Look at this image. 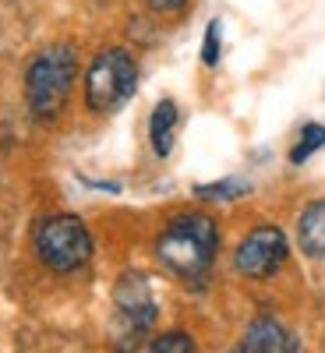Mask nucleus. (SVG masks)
Returning <instances> with one entry per match:
<instances>
[{
	"instance_id": "6e6552de",
	"label": "nucleus",
	"mask_w": 325,
	"mask_h": 353,
	"mask_svg": "<svg viewBox=\"0 0 325 353\" xmlns=\"http://www.w3.org/2000/svg\"><path fill=\"white\" fill-rule=\"evenodd\" d=\"M297 237H301V248L311 258H322L325 254V201H311L308 209L301 212Z\"/></svg>"
},
{
	"instance_id": "39448f33",
	"label": "nucleus",
	"mask_w": 325,
	"mask_h": 353,
	"mask_svg": "<svg viewBox=\"0 0 325 353\" xmlns=\"http://www.w3.org/2000/svg\"><path fill=\"white\" fill-rule=\"evenodd\" d=\"M113 304H117V318H121L117 339L128 336L124 353H131L135 343L149 332L152 321H156V297L149 290V279H145L141 272H124L113 286Z\"/></svg>"
},
{
	"instance_id": "423d86ee",
	"label": "nucleus",
	"mask_w": 325,
	"mask_h": 353,
	"mask_svg": "<svg viewBox=\"0 0 325 353\" xmlns=\"http://www.w3.org/2000/svg\"><path fill=\"white\" fill-rule=\"evenodd\" d=\"M290 244H286V233L276 226H255L248 237L241 241L237 254H233V265L237 272L248 279H269L279 265L286 261Z\"/></svg>"
},
{
	"instance_id": "f03ea898",
	"label": "nucleus",
	"mask_w": 325,
	"mask_h": 353,
	"mask_svg": "<svg viewBox=\"0 0 325 353\" xmlns=\"http://www.w3.org/2000/svg\"><path fill=\"white\" fill-rule=\"evenodd\" d=\"M78 74V61L71 46H50L43 50L25 71V99L36 121H53L64 110L68 92Z\"/></svg>"
},
{
	"instance_id": "0eeeda50",
	"label": "nucleus",
	"mask_w": 325,
	"mask_h": 353,
	"mask_svg": "<svg viewBox=\"0 0 325 353\" xmlns=\"http://www.w3.org/2000/svg\"><path fill=\"white\" fill-rule=\"evenodd\" d=\"M241 353H297V336L276 318H255L244 332Z\"/></svg>"
},
{
	"instance_id": "7ed1b4c3",
	"label": "nucleus",
	"mask_w": 325,
	"mask_h": 353,
	"mask_svg": "<svg viewBox=\"0 0 325 353\" xmlns=\"http://www.w3.org/2000/svg\"><path fill=\"white\" fill-rule=\"evenodd\" d=\"M138 88V64L121 46L103 50L85 71V103L96 113L121 110Z\"/></svg>"
},
{
	"instance_id": "9b49d317",
	"label": "nucleus",
	"mask_w": 325,
	"mask_h": 353,
	"mask_svg": "<svg viewBox=\"0 0 325 353\" xmlns=\"http://www.w3.org/2000/svg\"><path fill=\"white\" fill-rule=\"evenodd\" d=\"M149 353H195V339L181 329H173V332H163L152 339Z\"/></svg>"
},
{
	"instance_id": "4468645a",
	"label": "nucleus",
	"mask_w": 325,
	"mask_h": 353,
	"mask_svg": "<svg viewBox=\"0 0 325 353\" xmlns=\"http://www.w3.org/2000/svg\"><path fill=\"white\" fill-rule=\"evenodd\" d=\"M145 4H149L152 11H181L188 0H145Z\"/></svg>"
},
{
	"instance_id": "9d476101",
	"label": "nucleus",
	"mask_w": 325,
	"mask_h": 353,
	"mask_svg": "<svg viewBox=\"0 0 325 353\" xmlns=\"http://www.w3.org/2000/svg\"><path fill=\"white\" fill-rule=\"evenodd\" d=\"M318 149H325V128H322V124H308V128L301 131L297 145L290 149V163L301 166V163H308Z\"/></svg>"
},
{
	"instance_id": "f8f14e48",
	"label": "nucleus",
	"mask_w": 325,
	"mask_h": 353,
	"mask_svg": "<svg viewBox=\"0 0 325 353\" xmlns=\"http://www.w3.org/2000/svg\"><path fill=\"white\" fill-rule=\"evenodd\" d=\"M198 198H209V201H223V198H241L248 194V184L244 181H219V184H201L195 188Z\"/></svg>"
},
{
	"instance_id": "1a4fd4ad",
	"label": "nucleus",
	"mask_w": 325,
	"mask_h": 353,
	"mask_svg": "<svg viewBox=\"0 0 325 353\" xmlns=\"http://www.w3.org/2000/svg\"><path fill=\"white\" fill-rule=\"evenodd\" d=\"M173 131H177V106H173V99H163V103H156L152 121H149V138H152L156 156H170Z\"/></svg>"
},
{
	"instance_id": "20e7f679",
	"label": "nucleus",
	"mask_w": 325,
	"mask_h": 353,
	"mask_svg": "<svg viewBox=\"0 0 325 353\" xmlns=\"http://www.w3.org/2000/svg\"><path fill=\"white\" fill-rule=\"evenodd\" d=\"M32 244L50 272H78L92 258V237L78 216H46L36 223Z\"/></svg>"
},
{
	"instance_id": "ddd939ff",
	"label": "nucleus",
	"mask_w": 325,
	"mask_h": 353,
	"mask_svg": "<svg viewBox=\"0 0 325 353\" xmlns=\"http://www.w3.org/2000/svg\"><path fill=\"white\" fill-rule=\"evenodd\" d=\"M201 61L209 64V68H216V64H219V21H209V28H205Z\"/></svg>"
},
{
	"instance_id": "f257e3e1",
	"label": "nucleus",
	"mask_w": 325,
	"mask_h": 353,
	"mask_svg": "<svg viewBox=\"0 0 325 353\" xmlns=\"http://www.w3.org/2000/svg\"><path fill=\"white\" fill-rule=\"evenodd\" d=\"M216 248H219V230L209 216H201V212H184V216L170 219V226L156 241L159 261L170 272L184 276V279H195V276L209 272V265L216 258Z\"/></svg>"
}]
</instances>
